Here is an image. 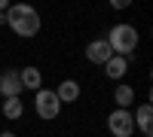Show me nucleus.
<instances>
[{
  "label": "nucleus",
  "instance_id": "obj_1",
  "mask_svg": "<svg viewBox=\"0 0 153 137\" xmlns=\"http://www.w3.org/2000/svg\"><path fill=\"white\" fill-rule=\"evenodd\" d=\"M3 15H6V24L12 28V34L25 37V40L40 34V12H37L34 6H28V3H16V6H9Z\"/></svg>",
  "mask_w": 153,
  "mask_h": 137
},
{
  "label": "nucleus",
  "instance_id": "obj_2",
  "mask_svg": "<svg viewBox=\"0 0 153 137\" xmlns=\"http://www.w3.org/2000/svg\"><path fill=\"white\" fill-rule=\"evenodd\" d=\"M138 40H141V37H138V28H135V24H126V21H120V24H113V28H110L107 46H110V52H113V55L129 58V55H135Z\"/></svg>",
  "mask_w": 153,
  "mask_h": 137
},
{
  "label": "nucleus",
  "instance_id": "obj_3",
  "mask_svg": "<svg viewBox=\"0 0 153 137\" xmlns=\"http://www.w3.org/2000/svg\"><path fill=\"white\" fill-rule=\"evenodd\" d=\"M37 97H34V110H37V116H40L43 122H52V119H58V113H61V104H58V97H55V92L52 89H40V92H34Z\"/></svg>",
  "mask_w": 153,
  "mask_h": 137
},
{
  "label": "nucleus",
  "instance_id": "obj_4",
  "mask_svg": "<svg viewBox=\"0 0 153 137\" xmlns=\"http://www.w3.org/2000/svg\"><path fill=\"white\" fill-rule=\"evenodd\" d=\"M107 131L113 137H132L135 134V122H132V113L129 110H113L107 116Z\"/></svg>",
  "mask_w": 153,
  "mask_h": 137
},
{
  "label": "nucleus",
  "instance_id": "obj_5",
  "mask_svg": "<svg viewBox=\"0 0 153 137\" xmlns=\"http://www.w3.org/2000/svg\"><path fill=\"white\" fill-rule=\"evenodd\" d=\"M25 89H22V79H19V70H0V95L6 97H19Z\"/></svg>",
  "mask_w": 153,
  "mask_h": 137
},
{
  "label": "nucleus",
  "instance_id": "obj_6",
  "mask_svg": "<svg viewBox=\"0 0 153 137\" xmlns=\"http://www.w3.org/2000/svg\"><path fill=\"white\" fill-rule=\"evenodd\" d=\"M110 58H113V52H110L107 40H92L86 46V61H89V64H101V67H104Z\"/></svg>",
  "mask_w": 153,
  "mask_h": 137
},
{
  "label": "nucleus",
  "instance_id": "obj_7",
  "mask_svg": "<svg viewBox=\"0 0 153 137\" xmlns=\"http://www.w3.org/2000/svg\"><path fill=\"white\" fill-rule=\"evenodd\" d=\"M132 122L138 131H144V137H150V125H153V107L150 104H138L135 113H132Z\"/></svg>",
  "mask_w": 153,
  "mask_h": 137
},
{
  "label": "nucleus",
  "instance_id": "obj_8",
  "mask_svg": "<svg viewBox=\"0 0 153 137\" xmlns=\"http://www.w3.org/2000/svg\"><path fill=\"white\" fill-rule=\"evenodd\" d=\"M19 79H22V89H31V92H40L43 89V73H40V67H22L19 70Z\"/></svg>",
  "mask_w": 153,
  "mask_h": 137
},
{
  "label": "nucleus",
  "instance_id": "obj_9",
  "mask_svg": "<svg viewBox=\"0 0 153 137\" xmlns=\"http://www.w3.org/2000/svg\"><path fill=\"white\" fill-rule=\"evenodd\" d=\"M55 97H58V104H74L76 97H80V82H74V79H61L58 82V89H52Z\"/></svg>",
  "mask_w": 153,
  "mask_h": 137
},
{
  "label": "nucleus",
  "instance_id": "obj_10",
  "mask_svg": "<svg viewBox=\"0 0 153 137\" xmlns=\"http://www.w3.org/2000/svg\"><path fill=\"white\" fill-rule=\"evenodd\" d=\"M126 70H129V58H120V55H113L107 64H104V73H107L110 79H123Z\"/></svg>",
  "mask_w": 153,
  "mask_h": 137
},
{
  "label": "nucleus",
  "instance_id": "obj_11",
  "mask_svg": "<svg viewBox=\"0 0 153 137\" xmlns=\"http://www.w3.org/2000/svg\"><path fill=\"white\" fill-rule=\"evenodd\" d=\"M113 101H117V110H129L135 104V89L132 85H117V92H113Z\"/></svg>",
  "mask_w": 153,
  "mask_h": 137
},
{
  "label": "nucleus",
  "instance_id": "obj_12",
  "mask_svg": "<svg viewBox=\"0 0 153 137\" xmlns=\"http://www.w3.org/2000/svg\"><path fill=\"white\" fill-rule=\"evenodd\" d=\"M22 113H25L22 97H6V101H3V119L16 122V119H22Z\"/></svg>",
  "mask_w": 153,
  "mask_h": 137
},
{
  "label": "nucleus",
  "instance_id": "obj_13",
  "mask_svg": "<svg viewBox=\"0 0 153 137\" xmlns=\"http://www.w3.org/2000/svg\"><path fill=\"white\" fill-rule=\"evenodd\" d=\"M9 9V3H6V0H0V12H6Z\"/></svg>",
  "mask_w": 153,
  "mask_h": 137
},
{
  "label": "nucleus",
  "instance_id": "obj_14",
  "mask_svg": "<svg viewBox=\"0 0 153 137\" xmlns=\"http://www.w3.org/2000/svg\"><path fill=\"white\" fill-rule=\"evenodd\" d=\"M0 137H16V134H12V131H3V134H0Z\"/></svg>",
  "mask_w": 153,
  "mask_h": 137
},
{
  "label": "nucleus",
  "instance_id": "obj_15",
  "mask_svg": "<svg viewBox=\"0 0 153 137\" xmlns=\"http://www.w3.org/2000/svg\"><path fill=\"white\" fill-rule=\"evenodd\" d=\"M0 24H6V15H3V12H0Z\"/></svg>",
  "mask_w": 153,
  "mask_h": 137
}]
</instances>
